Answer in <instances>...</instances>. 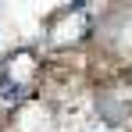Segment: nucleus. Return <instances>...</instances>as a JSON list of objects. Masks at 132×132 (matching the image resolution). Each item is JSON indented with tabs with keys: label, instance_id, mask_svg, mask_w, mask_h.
<instances>
[{
	"label": "nucleus",
	"instance_id": "f257e3e1",
	"mask_svg": "<svg viewBox=\"0 0 132 132\" xmlns=\"http://www.w3.org/2000/svg\"><path fill=\"white\" fill-rule=\"evenodd\" d=\"M25 89L22 82H14V79H7V75H0V100H18Z\"/></svg>",
	"mask_w": 132,
	"mask_h": 132
}]
</instances>
